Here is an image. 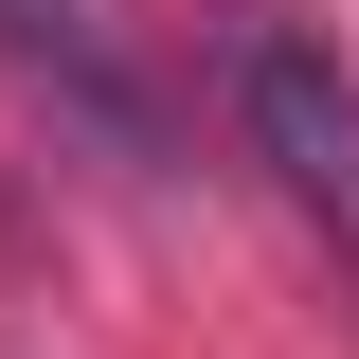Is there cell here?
I'll return each mask as SVG.
<instances>
[{
  "label": "cell",
  "mask_w": 359,
  "mask_h": 359,
  "mask_svg": "<svg viewBox=\"0 0 359 359\" xmlns=\"http://www.w3.org/2000/svg\"><path fill=\"white\" fill-rule=\"evenodd\" d=\"M216 90H233V144L269 162V198L341 252V287H359V72H341V36H306V18H233L216 36Z\"/></svg>",
  "instance_id": "obj_1"
}]
</instances>
